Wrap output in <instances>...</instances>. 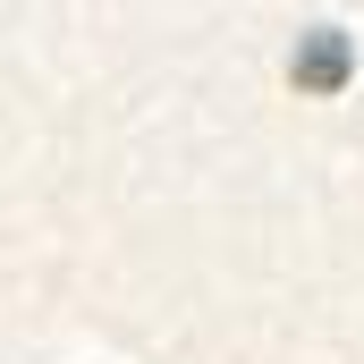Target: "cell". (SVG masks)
Masks as SVG:
<instances>
[{
    "label": "cell",
    "instance_id": "cell-1",
    "mask_svg": "<svg viewBox=\"0 0 364 364\" xmlns=\"http://www.w3.org/2000/svg\"><path fill=\"white\" fill-rule=\"evenodd\" d=\"M348 68H356L348 34H339V26H314V34L296 43V60H288V85H296V93H339Z\"/></svg>",
    "mask_w": 364,
    "mask_h": 364
}]
</instances>
